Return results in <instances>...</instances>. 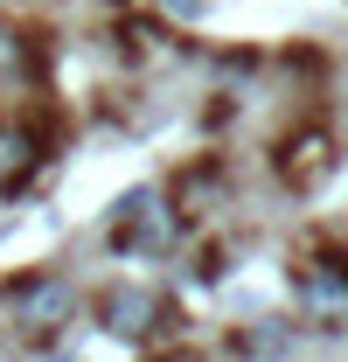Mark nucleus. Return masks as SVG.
<instances>
[{
	"label": "nucleus",
	"mask_w": 348,
	"mask_h": 362,
	"mask_svg": "<svg viewBox=\"0 0 348 362\" xmlns=\"http://www.w3.org/2000/svg\"><path fill=\"white\" fill-rule=\"evenodd\" d=\"M335 175V133H327V126H300V133L286 139V146H279V181H286V188H320V181Z\"/></svg>",
	"instance_id": "f257e3e1"
},
{
	"label": "nucleus",
	"mask_w": 348,
	"mask_h": 362,
	"mask_svg": "<svg viewBox=\"0 0 348 362\" xmlns=\"http://www.w3.org/2000/svg\"><path fill=\"white\" fill-rule=\"evenodd\" d=\"M98 314H105V327H112L119 341H146V334L168 320V307H161V293H146V286H112V293L98 300Z\"/></svg>",
	"instance_id": "f03ea898"
},
{
	"label": "nucleus",
	"mask_w": 348,
	"mask_h": 362,
	"mask_svg": "<svg viewBox=\"0 0 348 362\" xmlns=\"http://www.w3.org/2000/svg\"><path fill=\"white\" fill-rule=\"evenodd\" d=\"M300 300L313 314H342L348 307V251H320L300 265Z\"/></svg>",
	"instance_id": "7ed1b4c3"
},
{
	"label": "nucleus",
	"mask_w": 348,
	"mask_h": 362,
	"mask_svg": "<svg viewBox=\"0 0 348 362\" xmlns=\"http://www.w3.org/2000/svg\"><path fill=\"white\" fill-rule=\"evenodd\" d=\"M14 300H21V327H63V314H70V286L63 279H49V272H35V279H21L14 286Z\"/></svg>",
	"instance_id": "20e7f679"
},
{
	"label": "nucleus",
	"mask_w": 348,
	"mask_h": 362,
	"mask_svg": "<svg viewBox=\"0 0 348 362\" xmlns=\"http://www.w3.org/2000/svg\"><path fill=\"white\" fill-rule=\"evenodd\" d=\"M35 168H42V139L28 133L21 119H0V195H14Z\"/></svg>",
	"instance_id": "39448f33"
},
{
	"label": "nucleus",
	"mask_w": 348,
	"mask_h": 362,
	"mask_svg": "<svg viewBox=\"0 0 348 362\" xmlns=\"http://www.w3.org/2000/svg\"><path fill=\"white\" fill-rule=\"evenodd\" d=\"M42 70V49L21 21H0V90H21L28 77Z\"/></svg>",
	"instance_id": "423d86ee"
},
{
	"label": "nucleus",
	"mask_w": 348,
	"mask_h": 362,
	"mask_svg": "<svg viewBox=\"0 0 348 362\" xmlns=\"http://www.w3.org/2000/svg\"><path fill=\"white\" fill-rule=\"evenodd\" d=\"M161 362H195V356H161Z\"/></svg>",
	"instance_id": "0eeeda50"
}]
</instances>
